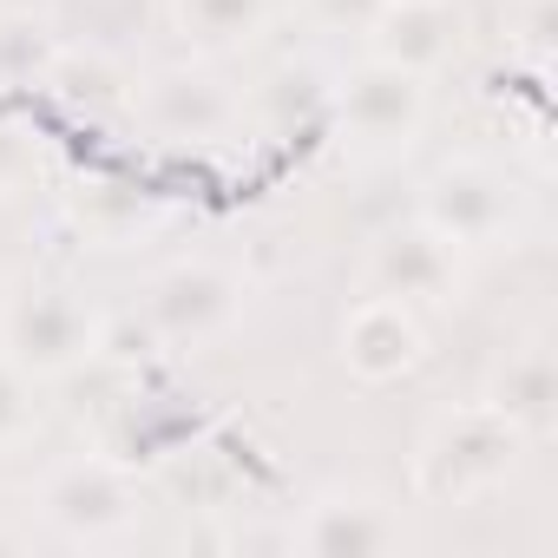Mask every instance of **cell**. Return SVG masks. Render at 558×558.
I'll return each mask as SVG.
<instances>
[{
	"instance_id": "obj_3",
	"label": "cell",
	"mask_w": 558,
	"mask_h": 558,
	"mask_svg": "<svg viewBox=\"0 0 558 558\" xmlns=\"http://www.w3.org/2000/svg\"><path fill=\"white\" fill-rule=\"evenodd\" d=\"M421 223L440 230L453 250H493L525 223V184L480 151L440 158L421 178Z\"/></svg>"
},
{
	"instance_id": "obj_13",
	"label": "cell",
	"mask_w": 558,
	"mask_h": 558,
	"mask_svg": "<svg viewBox=\"0 0 558 558\" xmlns=\"http://www.w3.org/2000/svg\"><path fill=\"white\" fill-rule=\"evenodd\" d=\"M276 14V0H171V27L184 34L191 53H243Z\"/></svg>"
},
{
	"instance_id": "obj_9",
	"label": "cell",
	"mask_w": 558,
	"mask_h": 558,
	"mask_svg": "<svg viewBox=\"0 0 558 558\" xmlns=\"http://www.w3.org/2000/svg\"><path fill=\"white\" fill-rule=\"evenodd\" d=\"M427 355V329H421V310L395 303V296H362L349 316H342V368L368 388H388L401 375H414Z\"/></svg>"
},
{
	"instance_id": "obj_15",
	"label": "cell",
	"mask_w": 558,
	"mask_h": 558,
	"mask_svg": "<svg viewBox=\"0 0 558 558\" xmlns=\"http://www.w3.org/2000/svg\"><path fill=\"white\" fill-rule=\"evenodd\" d=\"M329 99H336V73H323L316 60H283V66L256 86V106H263L269 132H283V138L310 132L329 112Z\"/></svg>"
},
{
	"instance_id": "obj_7",
	"label": "cell",
	"mask_w": 558,
	"mask_h": 558,
	"mask_svg": "<svg viewBox=\"0 0 558 558\" xmlns=\"http://www.w3.org/2000/svg\"><path fill=\"white\" fill-rule=\"evenodd\" d=\"M132 112L165 145H223L243 119L236 93L210 66H158L151 80L132 86Z\"/></svg>"
},
{
	"instance_id": "obj_6",
	"label": "cell",
	"mask_w": 558,
	"mask_h": 558,
	"mask_svg": "<svg viewBox=\"0 0 558 558\" xmlns=\"http://www.w3.org/2000/svg\"><path fill=\"white\" fill-rule=\"evenodd\" d=\"M329 112L342 119L349 145L368 151V158H395L421 138L427 125V80L421 73H401L375 53H362L349 73H336V99Z\"/></svg>"
},
{
	"instance_id": "obj_10",
	"label": "cell",
	"mask_w": 558,
	"mask_h": 558,
	"mask_svg": "<svg viewBox=\"0 0 558 558\" xmlns=\"http://www.w3.org/2000/svg\"><path fill=\"white\" fill-rule=\"evenodd\" d=\"M290 545L316 558H368V551H401L408 525H401V506L375 493H316L290 525Z\"/></svg>"
},
{
	"instance_id": "obj_17",
	"label": "cell",
	"mask_w": 558,
	"mask_h": 558,
	"mask_svg": "<svg viewBox=\"0 0 558 558\" xmlns=\"http://www.w3.org/2000/svg\"><path fill=\"white\" fill-rule=\"evenodd\" d=\"M40 427V401H34V375H21L8 355H0V453L34 440Z\"/></svg>"
},
{
	"instance_id": "obj_1",
	"label": "cell",
	"mask_w": 558,
	"mask_h": 558,
	"mask_svg": "<svg viewBox=\"0 0 558 558\" xmlns=\"http://www.w3.org/2000/svg\"><path fill=\"white\" fill-rule=\"evenodd\" d=\"M519 453H525V434L512 421H499L486 401L447 408V414H434V427L414 447V486L434 506H473L519 473Z\"/></svg>"
},
{
	"instance_id": "obj_14",
	"label": "cell",
	"mask_w": 558,
	"mask_h": 558,
	"mask_svg": "<svg viewBox=\"0 0 558 558\" xmlns=\"http://www.w3.org/2000/svg\"><path fill=\"white\" fill-rule=\"evenodd\" d=\"M40 86L60 93L73 112H112V106H132V73H125L112 53H99V47H86V53H80V47H53Z\"/></svg>"
},
{
	"instance_id": "obj_16",
	"label": "cell",
	"mask_w": 558,
	"mask_h": 558,
	"mask_svg": "<svg viewBox=\"0 0 558 558\" xmlns=\"http://www.w3.org/2000/svg\"><path fill=\"white\" fill-rule=\"evenodd\" d=\"M53 60V40L34 14H0V86H27Z\"/></svg>"
},
{
	"instance_id": "obj_19",
	"label": "cell",
	"mask_w": 558,
	"mask_h": 558,
	"mask_svg": "<svg viewBox=\"0 0 558 558\" xmlns=\"http://www.w3.org/2000/svg\"><path fill=\"white\" fill-rule=\"evenodd\" d=\"M27 545H34L27 525H0V551H27Z\"/></svg>"
},
{
	"instance_id": "obj_4",
	"label": "cell",
	"mask_w": 558,
	"mask_h": 558,
	"mask_svg": "<svg viewBox=\"0 0 558 558\" xmlns=\"http://www.w3.org/2000/svg\"><path fill=\"white\" fill-rule=\"evenodd\" d=\"M34 519L66 545H112V538L138 532L145 499H138V480L119 460L80 453V460H60L34 486Z\"/></svg>"
},
{
	"instance_id": "obj_18",
	"label": "cell",
	"mask_w": 558,
	"mask_h": 558,
	"mask_svg": "<svg viewBox=\"0 0 558 558\" xmlns=\"http://www.w3.org/2000/svg\"><path fill=\"white\" fill-rule=\"evenodd\" d=\"M512 34H519L525 66H532V73H545V60H551V34H558V0H525L519 21H512Z\"/></svg>"
},
{
	"instance_id": "obj_5",
	"label": "cell",
	"mask_w": 558,
	"mask_h": 558,
	"mask_svg": "<svg viewBox=\"0 0 558 558\" xmlns=\"http://www.w3.org/2000/svg\"><path fill=\"white\" fill-rule=\"evenodd\" d=\"M250 283L230 263L210 256H178L145 283V323L165 349H210L243 323Z\"/></svg>"
},
{
	"instance_id": "obj_8",
	"label": "cell",
	"mask_w": 558,
	"mask_h": 558,
	"mask_svg": "<svg viewBox=\"0 0 558 558\" xmlns=\"http://www.w3.org/2000/svg\"><path fill=\"white\" fill-rule=\"evenodd\" d=\"M368 283L408 310H447L460 296V250L440 230H427L421 217L395 223L368 250Z\"/></svg>"
},
{
	"instance_id": "obj_2",
	"label": "cell",
	"mask_w": 558,
	"mask_h": 558,
	"mask_svg": "<svg viewBox=\"0 0 558 558\" xmlns=\"http://www.w3.org/2000/svg\"><path fill=\"white\" fill-rule=\"evenodd\" d=\"M99 310L73 283H27L0 303V355L34 381H60L99 355Z\"/></svg>"
},
{
	"instance_id": "obj_11",
	"label": "cell",
	"mask_w": 558,
	"mask_h": 558,
	"mask_svg": "<svg viewBox=\"0 0 558 558\" xmlns=\"http://www.w3.org/2000/svg\"><path fill=\"white\" fill-rule=\"evenodd\" d=\"M499 421H512L532 440H551L558 434V355L545 336H525L512 349H499L493 375H486V395H480Z\"/></svg>"
},
{
	"instance_id": "obj_12",
	"label": "cell",
	"mask_w": 558,
	"mask_h": 558,
	"mask_svg": "<svg viewBox=\"0 0 558 558\" xmlns=\"http://www.w3.org/2000/svg\"><path fill=\"white\" fill-rule=\"evenodd\" d=\"M362 34H368L375 60L434 80L453 60V47H460V8L453 0H381Z\"/></svg>"
}]
</instances>
